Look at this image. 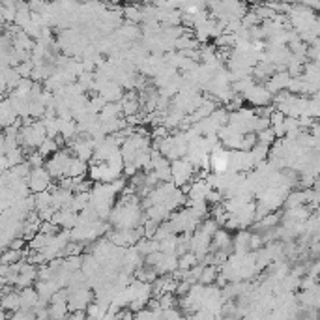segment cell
<instances>
[{"instance_id":"1","label":"cell","mask_w":320,"mask_h":320,"mask_svg":"<svg viewBox=\"0 0 320 320\" xmlns=\"http://www.w3.org/2000/svg\"><path fill=\"white\" fill-rule=\"evenodd\" d=\"M51 174L47 172V169L43 167H36V169H30L29 176H27V185L32 193L38 191H45L51 187Z\"/></svg>"},{"instance_id":"2","label":"cell","mask_w":320,"mask_h":320,"mask_svg":"<svg viewBox=\"0 0 320 320\" xmlns=\"http://www.w3.org/2000/svg\"><path fill=\"white\" fill-rule=\"evenodd\" d=\"M19 307H21V296H19V292H15L14 288H12V290L2 294V309H4V311L14 313Z\"/></svg>"},{"instance_id":"3","label":"cell","mask_w":320,"mask_h":320,"mask_svg":"<svg viewBox=\"0 0 320 320\" xmlns=\"http://www.w3.org/2000/svg\"><path fill=\"white\" fill-rule=\"evenodd\" d=\"M21 256H23V253L19 249L8 247L6 253L0 255V264H6V266L8 264H14V262H17V260H21Z\"/></svg>"},{"instance_id":"4","label":"cell","mask_w":320,"mask_h":320,"mask_svg":"<svg viewBox=\"0 0 320 320\" xmlns=\"http://www.w3.org/2000/svg\"><path fill=\"white\" fill-rule=\"evenodd\" d=\"M4 142H6V137L0 131V152H4Z\"/></svg>"},{"instance_id":"5","label":"cell","mask_w":320,"mask_h":320,"mask_svg":"<svg viewBox=\"0 0 320 320\" xmlns=\"http://www.w3.org/2000/svg\"><path fill=\"white\" fill-rule=\"evenodd\" d=\"M6 316H8V313L4 311V309H2V311H0V318H6Z\"/></svg>"}]
</instances>
